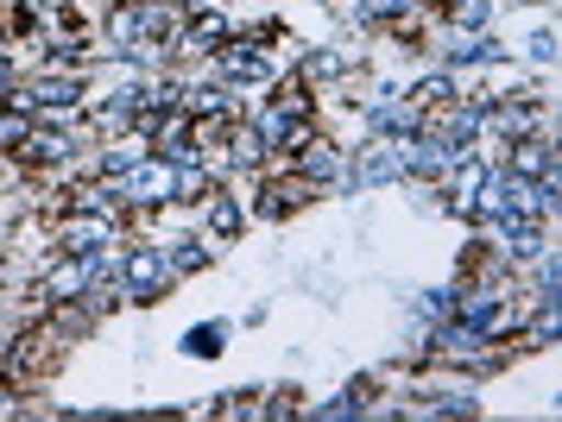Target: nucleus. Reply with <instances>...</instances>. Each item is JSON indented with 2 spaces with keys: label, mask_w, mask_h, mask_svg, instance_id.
<instances>
[{
  "label": "nucleus",
  "mask_w": 562,
  "mask_h": 422,
  "mask_svg": "<svg viewBox=\"0 0 562 422\" xmlns=\"http://www.w3.org/2000/svg\"><path fill=\"white\" fill-rule=\"evenodd\" d=\"M222 334H228L222 322H203V328H190V334H183V353H196V360H215V353H222Z\"/></svg>",
  "instance_id": "6e6552de"
},
{
  "label": "nucleus",
  "mask_w": 562,
  "mask_h": 422,
  "mask_svg": "<svg viewBox=\"0 0 562 422\" xmlns=\"http://www.w3.org/2000/svg\"><path fill=\"white\" fill-rule=\"evenodd\" d=\"M512 176H550V146H543V139H518V151H512Z\"/></svg>",
  "instance_id": "423d86ee"
},
{
  "label": "nucleus",
  "mask_w": 562,
  "mask_h": 422,
  "mask_svg": "<svg viewBox=\"0 0 562 422\" xmlns=\"http://www.w3.org/2000/svg\"><path fill=\"white\" fill-rule=\"evenodd\" d=\"M209 227H215V233H228V240H234V233H240V208H234L228 196H209Z\"/></svg>",
  "instance_id": "9b49d317"
},
{
  "label": "nucleus",
  "mask_w": 562,
  "mask_h": 422,
  "mask_svg": "<svg viewBox=\"0 0 562 422\" xmlns=\"http://www.w3.org/2000/svg\"><path fill=\"white\" fill-rule=\"evenodd\" d=\"M499 57V45L493 38H474V32H461L456 45H449V64H493Z\"/></svg>",
  "instance_id": "0eeeda50"
},
{
  "label": "nucleus",
  "mask_w": 562,
  "mask_h": 422,
  "mask_svg": "<svg viewBox=\"0 0 562 422\" xmlns=\"http://www.w3.org/2000/svg\"><path fill=\"white\" fill-rule=\"evenodd\" d=\"M20 151H26V164H57V158H70L77 139H64V133H20Z\"/></svg>",
  "instance_id": "20e7f679"
},
{
  "label": "nucleus",
  "mask_w": 562,
  "mask_h": 422,
  "mask_svg": "<svg viewBox=\"0 0 562 422\" xmlns=\"http://www.w3.org/2000/svg\"><path fill=\"white\" fill-rule=\"evenodd\" d=\"M165 259H171V272H203V265H209V252H203V240H178V247H171V252H165Z\"/></svg>",
  "instance_id": "9d476101"
},
{
  "label": "nucleus",
  "mask_w": 562,
  "mask_h": 422,
  "mask_svg": "<svg viewBox=\"0 0 562 422\" xmlns=\"http://www.w3.org/2000/svg\"><path fill=\"white\" fill-rule=\"evenodd\" d=\"M234 164H240V171H259V164H266V139H259L254 126L234 133Z\"/></svg>",
  "instance_id": "1a4fd4ad"
},
{
  "label": "nucleus",
  "mask_w": 562,
  "mask_h": 422,
  "mask_svg": "<svg viewBox=\"0 0 562 422\" xmlns=\"http://www.w3.org/2000/svg\"><path fill=\"white\" fill-rule=\"evenodd\" d=\"M108 240H114V221H108L102 208H77L70 221L57 227V247L64 252H102Z\"/></svg>",
  "instance_id": "7ed1b4c3"
},
{
  "label": "nucleus",
  "mask_w": 562,
  "mask_h": 422,
  "mask_svg": "<svg viewBox=\"0 0 562 422\" xmlns=\"http://www.w3.org/2000/svg\"><path fill=\"white\" fill-rule=\"evenodd\" d=\"M178 284V272H171V259L158 247H139V252H127V265H121V297H133V303H158L165 290Z\"/></svg>",
  "instance_id": "f257e3e1"
},
{
  "label": "nucleus",
  "mask_w": 562,
  "mask_h": 422,
  "mask_svg": "<svg viewBox=\"0 0 562 422\" xmlns=\"http://www.w3.org/2000/svg\"><path fill=\"white\" fill-rule=\"evenodd\" d=\"M398 171H405V146H373L360 158V183H392Z\"/></svg>",
  "instance_id": "39448f33"
},
{
  "label": "nucleus",
  "mask_w": 562,
  "mask_h": 422,
  "mask_svg": "<svg viewBox=\"0 0 562 422\" xmlns=\"http://www.w3.org/2000/svg\"><path fill=\"white\" fill-rule=\"evenodd\" d=\"M493 20V0H456V25H486Z\"/></svg>",
  "instance_id": "f8f14e48"
},
{
  "label": "nucleus",
  "mask_w": 562,
  "mask_h": 422,
  "mask_svg": "<svg viewBox=\"0 0 562 422\" xmlns=\"http://www.w3.org/2000/svg\"><path fill=\"white\" fill-rule=\"evenodd\" d=\"M341 70V57H335V50H316V57H310V76H335Z\"/></svg>",
  "instance_id": "ddd939ff"
},
{
  "label": "nucleus",
  "mask_w": 562,
  "mask_h": 422,
  "mask_svg": "<svg viewBox=\"0 0 562 422\" xmlns=\"http://www.w3.org/2000/svg\"><path fill=\"white\" fill-rule=\"evenodd\" d=\"M114 190H127V202H139V208H153V202H171V158H133L127 176L114 183Z\"/></svg>",
  "instance_id": "f03ea898"
}]
</instances>
